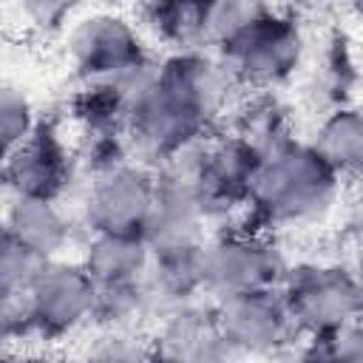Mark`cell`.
Instances as JSON below:
<instances>
[{"mask_svg":"<svg viewBox=\"0 0 363 363\" xmlns=\"http://www.w3.org/2000/svg\"><path fill=\"white\" fill-rule=\"evenodd\" d=\"M241 85L221 54L162 51L128 99L125 139L130 156L159 167L182 145L224 125Z\"/></svg>","mask_w":363,"mask_h":363,"instance_id":"obj_1","label":"cell"},{"mask_svg":"<svg viewBox=\"0 0 363 363\" xmlns=\"http://www.w3.org/2000/svg\"><path fill=\"white\" fill-rule=\"evenodd\" d=\"M354 182L337 176L303 136L258 156L247 193V221L278 235L337 221Z\"/></svg>","mask_w":363,"mask_h":363,"instance_id":"obj_2","label":"cell"},{"mask_svg":"<svg viewBox=\"0 0 363 363\" xmlns=\"http://www.w3.org/2000/svg\"><path fill=\"white\" fill-rule=\"evenodd\" d=\"M292 252L284 235L250 221L216 227L201 241V281L210 301L281 286Z\"/></svg>","mask_w":363,"mask_h":363,"instance_id":"obj_3","label":"cell"},{"mask_svg":"<svg viewBox=\"0 0 363 363\" xmlns=\"http://www.w3.org/2000/svg\"><path fill=\"white\" fill-rule=\"evenodd\" d=\"M57 43L74 82L119 77L156 54L139 20L119 6H85L57 34Z\"/></svg>","mask_w":363,"mask_h":363,"instance_id":"obj_4","label":"cell"},{"mask_svg":"<svg viewBox=\"0 0 363 363\" xmlns=\"http://www.w3.org/2000/svg\"><path fill=\"white\" fill-rule=\"evenodd\" d=\"M312 43L315 31L306 20L269 6L221 57L244 91H284L301 79Z\"/></svg>","mask_w":363,"mask_h":363,"instance_id":"obj_5","label":"cell"},{"mask_svg":"<svg viewBox=\"0 0 363 363\" xmlns=\"http://www.w3.org/2000/svg\"><path fill=\"white\" fill-rule=\"evenodd\" d=\"M278 289L301 335H323L363 315L357 264L335 252L292 258Z\"/></svg>","mask_w":363,"mask_h":363,"instance_id":"obj_6","label":"cell"},{"mask_svg":"<svg viewBox=\"0 0 363 363\" xmlns=\"http://www.w3.org/2000/svg\"><path fill=\"white\" fill-rule=\"evenodd\" d=\"M23 315L28 340L62 343L91 329L94 278L82 269L77 255L40 261L23 295Z\"/></svg>","mask_w":363,"mask_h":363,"instance_id":"obj_7","label":"cell"},{"mask_svg":"<svg viewBox=\"0 0 363 363\" xmlns=\"http://www.w3.org/2000/svg\"><path fill=\"white\" fill-rule=\"evenodd\" d=\"M79 187L74 142L60 116H40L37 128L0 164V193H31L71 201Z\"/></svg>","mask_w":363,"mask_h":363,"instance_id":"obj_8","label":"cell"},{"mask_svg":"<svg viewBox=\"0 0 363 363\" xmlns=\"http://www.w3.org/2000/svg\"><path fill=\"white\" fill-rule=\"evenodd\" d=\"M255 164L258 153L230 128L221 125L204 136L201 162L190 190L210 230L247 221V193Z\"/></svg>","mask_w":363,"mask_h":363,"instance_id":"obj_9","label":"cell"},{"mask_svg":"<svg viewBox=\"0 0 363 363\" xmlns=\"http://www.w3.org/2000/svg\"><path fill=\"white\" fill-rule=\"evenodd\" d=\"M156 193V170L145 162L128 159L119 167L82 179L74 199V216L82 233L116 230V233H142L150 201Z\"/></svg>","mask_w":363,"mask_h":363,"instance_id":"obj_10","label":"cell"},{"mask_svg":"<svg viewBox=\"0 0 363 363\" xmlns=\"http://www.w3.org/2000/svg\"><path fill=\"white\" fill-rule=\"evenodd\" d=\"M224 340L235 357H286L301 337L278 286L216 301Z\"/></svg>","mask_w":363,"mask_h":363,"instance_id":"obj_11","label":"cell"},{"mask_svg":"<svg viewBox=\"0 0 363 363\" xmlns=\"http://www.w3.org/2000/svg\"><path fill=\"white\" fill-rule=\"evenodd\" d=\"M150 357L167 363H224L233 352L224 340L216 301L207 295L184 301L159 315L150 329Z\"/></svg>","mask_w":363,"mask_h":363,"instance_id":"obj_12","label":"cell"},{"mask_svg":"<svg viewBox=\"0 0 363 363\" xmlns=\"http://www.w3.org/2000/svg\"><path fill=\"white\" fill-rule=\"evenodd\" d=\"M360 91V57L357 40L343 20L326 23L312 43L309 62L301 74V99L318 116L337 105L357 102Z\"/></svg>","mask_w":363,"mask_h":363,"instance_id":"obj_13","label":"cell"},{"mask_svg":"<svg viewBox=\"0 0 363 363\" xmlns=\"http://www.w3.org/2000/svg\"><path fill=\"white\" fill-rule=\"evenodd\" d=\"M0 221L40 261L71 255L82 238L74 207L54 196L0 193Z\"/></svg>","mask_w":363,"mask_h":363,"instance_id":"obj_14","label":"cell"},{"mask_svg":"<svg viewBox=\"0 0 363 363\" xmlns=\"http://www.w3.org/2000/svg\"><path fill=\"white\" fill-rule=\"evenodd\" d=\"M210 224L190 187L156 173V193L142 224V238L150 252H176L201 247Z\"/></svg>","mask_w":363,"mask_h":363,"instance_id":"obj_15","label":"cell"},{"mask_svg":"<svg viewBox=\"0 0 363 363\" xmlns=\"http://www.w3.org/2000/svg\"><path fill=\"white\" fill-rule=\"evenodd\" d=\"M224 128L241 136L258 156L298 136L295 111L284 99V91H241Z\"/></svg>","mask_w":363,"mask_h":363,"instance_id":"obj_16","label":"cell"},{"mask_svg":"<svg viewBox=\"0 0 363 363\" xmlns=\"http://www.w3.org/2000/svg\"><path fill=\"white\" fill-rule=\"evenodd\" d=\"M303 139L337 176L357 182L363 167V113L357 102L318 113Z\"/></svg>","mask_w":363,"mask_h":363,"instance_id":"obj_17","label":"cell"},{"mask_svg":"<svg viewBox=\"0 0 363 363\" xmlns=\"http://www.w3.org/2000/svg\"><path fill=\"white\" fill-rule=\"evenodd\" d=\"M77 261L94 278V284L130 281V278H142L150 261V250L142 233L94 230V233H82L77 244Z\"/></svg>","mask_w":363,"mask_h":363,"instance_id":"obj_18","label":"cell"},{"mask_svg":"<svg viewBox=\"0 0 363 363\" xmlns=\"http://www.w3.org/2000/svg\"><path fill=\"white\" fill-rule=\"evenodd\" d=\"M142 286L147 292L153 320L167 309L201 298V247L176 250V252H150V261L142 272Z\"/></svg>","mask_w":363,"mask_h":363,"instance_id":"obj_19","label":"cell"},{"mask_svg":"<svg viewBox=\"0 0 363 363\" xmlns=\"http://www.w3.org/2000/svg\"><path fill=\"white\" fill-rule=\"evenodd\" d=\"M133 17L162 51L204 48V0H139Z\"/></svg>","mask_w":363,"mask_h":363,"instance_id":"obj_20","label":"cell"},{"mask_svg":"<svg viewBox=\"0 0 363 363\" xmlns=\"http://www.w3.org/2000/svg\"><path fill=\"white\" fill-rule=\"evenodd\" d=\"M153 309L142 278L94 284V312L91 329H150Z\"/></svg>","mask_w":363,"mask_h":363,"instance_id":"obj_21","label":"cell"},{"mask_svg":"<svg viewBox=\"0 0 363 363\" xmlns=\"http://www.w3.org/2000/svg\"><path fill=\"white\" fill-rule=\"evenodd\" d=\"M267 9V0H204V48L221 54Z\"/></svg>","mask_w":363,"mask_h":363,"instance_id":"obj_22","label":"cell"},{"mask_svg":"<svg viewBox=\"0 0 363 363\" xmlns=\"http://www.w3.org/2000/svg\"><path fill=\"white\" fill-rule=\"evenodd\" d=\"M37 122L40 111L31 94L11 79H0V164L17 145L28 139Z\"/></svg>","mask_w":363,"mask_h":363,"instance_id":"obj_23","label":"cell"},{"mask_svg":"<svg viewBox=\"0 0 363 363\" xmlns=\"http://www.w3.org/2000/svg\"><path fill=\"white\" fill-rule=\"evenodd\" d=\"M82 340V357L105 360V363H136L150 357V335L147 329H88Z\"/></svg>","mask_w":363,"mask_h":363,"instance_id":"obj_24","label":"cell"},{"mask_svg":"<svg viewBox=\"0 0 363 363\" xmlns=\"http://www.w3.org/2000/svg\"><path fill=\"white\" fill-rule=\"evenodd\" d=\"M9 6L31 34L57 37L88 6V0H9Z\"/></svg>","mask_w":363,"mask_h":363,"instance_id":"obj_25","label":"cell"},{"mask_svg":"<svg viewBox=\"0 0 363 363\" xmlns=\"http://www.w3.org/2000/svg\"><path fill=\"white\" fill-rule=\"evenodd\" d=\"M37 267H40V258L31 250H26L9 233V227L0 221V292L23 295V289L31 281Z\"/></svg>","mask_w":363,"mask_h":363,"instance_id":"obj_26","label":"cell"},{"mask_svg":"<svg viewBox=\"0 0 363 363\" xmlns=\"http://www.w3.org/2000/svg\"><path fill=\"white\" fill-rule=\"evenodd\" d=\"M272 9H281V11H289L301 20H306L309 26H318V23H335V20H343L349 9L357 6V0H267Z\"/></svg>","mask_w":363,"mask_h":363,"instance_id":"obj_27","label":"cell"}]
</instances>
